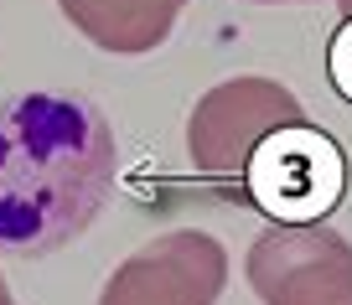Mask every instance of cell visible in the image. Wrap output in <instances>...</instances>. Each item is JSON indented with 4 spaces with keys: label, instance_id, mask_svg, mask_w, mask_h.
Returning a JSON list of instances; mask_svg holds the SVG:
<instances>
[{
    "label": "cell",
    "instance_id": "2",
    "mask_svg": "<svg viewBox=\"0 0 352 305\" xmlns=\"http://www.w3.org/2000/svg\"><path fill=\"white\" fill-rule=\"evenodd\" d=\"M254 207L275 223H327L347 186V155L321 124L300 120L275 130L239 176Z\"/></svg>",
    "mask_w": 352,
    "mask_h": 305
},
{
    "label": "cell",
    "instance_id": "5",
    "mask_svg": "<svg viewBox=\"0 0 352 305\" xmlns=\"http://www.w3.org/2000/svg\"><path fill=\"white\" fill-rule=\"evenodd\" d=\"M223 284L228 249L202 228H171L104 280L99 305H218Z\"/></svg>",
    "mask_w": 352,
    "mask_h": 305
},
{
    "label": "cell",
    "instance_id": "9",
    "mask_svg": "<svg viewBox=\"0 0 352 305\" xmlns=\"http://www.w3.org/2000/svg\"><path fill=\"white\" fill-rule=\"evenodd\" d=\"M337 11H342V16H352V0H337Z\"/></svg>",
    "mask_w": 352,
    "mask_h": 305
},
{
    "label": "cell",
    "instance_id": "7",
    "mask_svg": "<svg viewBox=\"0 0 352 305\" xmlns=\"http://www.w3.org/2000/svg\"><path fill=\"white\" fill-rule=\"evenodd\" d=\"M327 73H331V88L352 104V16H342L337 36L327 47Z\"/></svg>",
    "mask_w": 352,
    "mask_h": 305
},
{
    "label": "cell",
    "instance_id": "4",
    "mask_svg": "<svg viewBox=\"0 0 352 305\" xmlns=\"http://www.w3.org/2000/svg\"><path fill=\"white\" fill-rule=\"evenodd\" d=\"M264 305H352V243L327 223H275L243 253Z\"/></svg>",
    "mask_w": 352,
    "mask_h": 305
},
{
    "label": "cell",
    "instance_id": "10",
    "mask_svg": "<svg viewBox=\"0 0 352 305\" xmlns=\"http://www.w3.org/2000/svg\"><path fill=\"white\" fill-rule=\"evenodd\" d=\"M0 305H16V300H11V290H6V295H0Z\"/></svg>",
    "mask_w": 352,
    "mask_h": 305
},
{
    "label": "cell",
    "instance_id": "1",
    "mask_svg": "<svg viewBox=\"0 0 352 305\" xmlns=\"http://www.w3.org/2000/svg\"><path fill=\"white\" fill-rule=\"evenodd\" d=\"M120 176L114 130L78 93L0 104V253H52L88 233Z\"/></svg>",
    "mask_w": 352,
    "mask_h": 305
},
{
    "label": "cell",
    "instance_id": "8",
    "mask_svg": "<svg viewBox=\"0 0 352 305\" xmlns=\"http://www.w3.org/2000/svg\"><path fill=\"white\" fill-rule=\"evenodd\" d=\"M249 5H290V0H249Z\"/></svg>",
    "mask_w": 352,
    "mask_h": 305
},
{
    "label": "cell",
    "instance_id": "6",
    "mask_svg": "<svg viewBox=\"0 0 352 305\" xmlns=\"http://www.w3.org/2000/svg\"><path fill=\"white\" fill-rule=\"evenodd\" d=\"M78 36L109 57H140L171 36L176 16L187 11V0H57Z\"/></svg>",
    "mask_w": 352,
    "mask_h": 305
},
{
    "label": "cell",
    "instance_id": "3",
    "mask_svg": "<svg viewBox=\"0 0 352 305\" xmlns=\"http://www.w3.org/2000/svg\"><path fill=\"white\" fill-rule=\"evenodd\" d=\"M306 109L280 78L243 73L208 88L187 114V155L202 176H243L249 155L285 124H300Z\"/></svg>",
    "mask_w": 352,
    "mask_h": 305
},
{
    "label": "cell",
    "instance_id": "11",
    "mask_svg": "<svg viewBox=\"0 0 352 305\" xmlns=\"http://www.w3.org/2000/svg\"><path fill=\"white\" fill-rule=\"evenodd\" d=\"M0 295H6V274H0Z\"/></svg>",
    "mask_w": 352,
    "mask_h": 305
}]
</instances>
